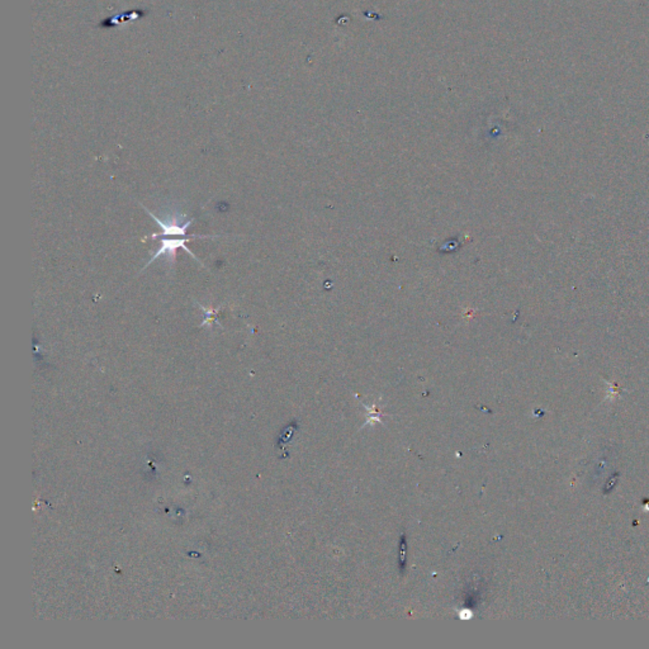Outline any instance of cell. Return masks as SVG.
Masks as SVG:
<instances>
[{
    "label": "cell",
    "mask_w": 649,
    "mask_h": 649,
    "mask_svg": "<svg viewBox=\"0 0 649 649\" xmlns=\"http://www.w3.org/2000/svg\"><path fill=\"white\" fill-rule=\"evenodd\" d=\"M145 211L161 227L160 234H153V237H159V236H180V237H187V239H194V237L205 239L207 237V236H202V235H187V228L192 225V221L190 219L189 221H184L185 216L182 213H179V212H176V213L173 212V213L168 214L165 219H161L160 217L155 216L153 212L149 211L147 208H145Z\"/></svg>",
    "instance_id": "1"
},
{
    "label": "cell",
    "mask_w": 649,
    "mask_h": 649,
    "mask_svg": "<svg viewBox=\"0 0 649 649\" xmlns=\"http://www.w3.org/2000/svg\"><path fill=\"white\" fill-rule=\"evenodd\" d=\"M189 240H192V239H187V237H183V239H162L160 242V248H158L156 254L150 259V262L146 264L145 268H147L150 264H153L155 260H158L160 256H165V259L168 260L169 264L173 265L178 248L185 250L188 254H190L197 262H199V259L193 254V251H190L189 248L185 246V242Z\"/></svg>",
    "instance_id": "2"
}]
</instances>
